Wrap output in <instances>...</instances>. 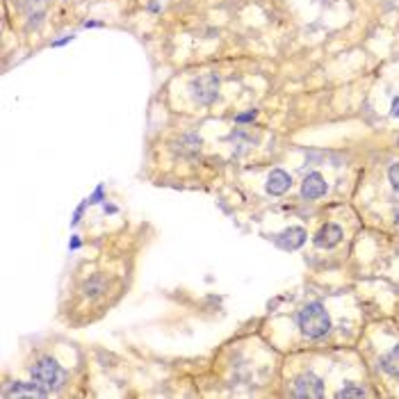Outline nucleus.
Segmentation results:
<instances>
[{"instance_id": "1", "label": "nucleus", "mask_w": 399, "mask_h": 399, "mask_svg": "<svg viewBox=\"0 0 399 399\" xmlns=\"http://www.w3.org/2000/svg\"><path fill=\"white\" fill-rule=\"evenodd\" d=\"M297 322L306 337H322L331 331V317H328L324 306L317 301L304 306V310L299 313Z\"/></svg>"}, {"instance_id": "14", "label": "nucleus", "mask_w": 399, "mask_h": 399, "mask_svg": "<svg viewBox=\"0 0 399 399\" xmlns=\"http://www.w3.org/2000/svg\"><path fill=\"white\" fill-rule=\"evenodd\" d=\"M390 114H393L395 119H399V96L393 101V107H390Z\"/></svg>"}, {"instance_id": "4", "label": "nucleus", "mask_w": 399, "mask_h": 399, "mask_svg": "<svg viewBox=\"0 0 399 399\" xmlns=\"http://www.w3.org/2000/svg\"><path fill=\"white\" fill-rule=\"evenodd\" d=\"M324 395V386L322 381L315 377V374H301L295 383V397H301V399H319Z\"/></svg>"}, {"instance_id": "8", "label": "nucleus", "mask_w": 399, "mask_h": 399, "mask_svg": "<svg viewBox=\"0 0 399 399\" xmlns=\"http://www.w3.org/2000/svg\"><path fill=\"white\" fill-rule=\"evenodd\" d=\"M326 194V180L322 178L319 174H310V176H306V180H304V185H301V196L304 198H319V196H324Z\"/></svg>"}, {"instance_id": "13", "label": "nucleus", "mask_w": 399, "mask_h": 399, "mask_svg": "<svg viewBox=\"0 0 399 399\" xmlns=\"http://www.w3.org/2000/svg\"><path fill=\"white\" fill-rule=\"evenodd\" d=\"M258 117V110H249V112H244V114H237L235 121L237 124H247V121H253Z\"/></svg>"}, {"instance_id": "2", "label": "nucleus", "mask_w": 399, "mask_h": 399, "mask_svg": "<svg viewBox=\"0 0 399 399\" xmlns=\"http://www.w3.org/2000/svg\"><path fill=\"white\" fill-rule=\"evenodd\" d=\"M30 372H33V381L39 383L44 390H55V388H59V383H62V379H64V370L57 365L55 358H41V360H37L35 367H33Z\"/></svg>"}, {"instance_id": "3", "label": "nucleus", "mask_w": 399, "mask_h": 399, "mask_svg": "<svg viewBox=\"0 0 399 399\" xmlns=\"http://www.w3.org/2000/svg\"><path fill=\"white\" fill-rule=\"evenodd\" d=\"M192 96L201 105H210L219 96V80L214 73H205L201 78L192 80Z\"/></svg>"}, {"instance_id": "10", "label": "nucleus", "mask_w": 399, "mask_h": 399, "mask_svg": "<svg viewBox=\"0 0 399 399\" xmlns=\"http://www.w3.org/2000/svg\"><path fill=\"white\" fill-rule=\"evenodd\" d=\"M381 367L388 374H393V377H399V344L393 351H388V354L381 358Z\"/></svg>"}, {"instance_id": "11", "label": "nucleus", "mask_w": 399, "mask_h": 399, "mask_svg": "<svg viewBox=\"0 0 399 399\" xmlns=\"http://www.w3.org/2000/svg\"><path fill=\"white\" fill-rule=\"evenodd\" d=\"M367 393H365V390L363 388H356V386H347V388H342V390H337V399H347V397H365Z\"/></svg>"}, {"instance_id": "12", "label": "nucleus", "mask_w": 399, "mask_h": 399, "mask_svg": "<svg viewBox=\"0 0 399 399\" xmlns=\"http://www.w3.org/2000/svg\"><path fill=\"white\" fill-rule=\"evenodd\" d=\"M388 178H390V183H393V187L399 189V163H395L393 167H390Z\"/></svg>"}, {"instance_id": "6", "label": "nucleus", "mask_w": 399, "mask_h": 399, "mask_svg": "<svg viewBox=\"0 0 399 399\" xmlns=\"http://www.w3.org/2000/svg\"><path fill=\"white\" fill-rule=\"evenodd\" d=\"M342 240V228L335 224H324L315 235V247L319 249H333Z\"/></svg>"}, {"instance_id": "15", "label": "nucleus", "mask_w": 399, "mask_h": 399, "mask_svg": "<svg viewBox=\"0 0 399 399\" xmlns=\"http://www.w3.org/2000/svg\"><path fill=\"white\" fill-rule=\"evenodd\" d=\"M71 39H73V35H66V37H62V39L53 41V46H62V44H66V41H71Z\"/></svg>"}, {"instance_id": "9", "label": "nucleus", "mask_w": 399, "mask_h": 399, "mask_svg": "<svg viewBox=\"0 0 399 399\" xmlns=\"http://www.w3.org/2000/svg\"><path fill=\"white\" fill-rule=\"evenodd\" d=\"M46 395H48V390H44L39 383H14L5 393V397H39V399H44Z\"/></svg>"}, {"instance_id": "7", "label": "nucleus", "mask_w": 399, "mask_h": 399, "mask_svg": "<svg viewBox=\"0 0 399 399\" xmlns=\"http://www.w3.org/2000/svg\"><path fill=\"white\" fill-rule=\"evenodd\" d=\"M290 185H293V178H290V174H286L283 169H274V171L270 174V178H267V194L281 196V194H286V192L290 189Z\"/></svg>"}, {"instance_id": "5", "label": "nucleus", "mask_w": 399, "mask_h": 399, "mask_svg": "<svg viewBox=\"0 0 399 399\" xmlns=\"http://www.w3.org/2000/svg\"><path fill=\"white\" fill-rule=\"evenodd\" d=\"M306 231L301 226H290V228H286L283 233H279L274 237V242H276V247H281V249H286V251H295V249H299L301 244L306 242Z\"/></svg>"}]
</instances>
